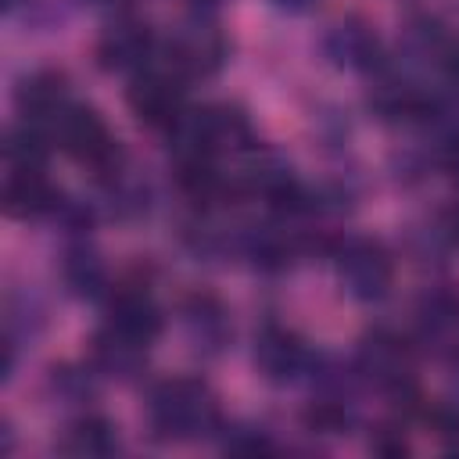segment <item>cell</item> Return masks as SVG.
Listing matches in <instances>:
<instances>
[{
	"label": "cell",
	"mask_w": 459,
	"mask_h": 459,
	"mask_svg": "<svg viewBox=\"0 0 459 459\" xmlns=\"http://www.w3.org/2000/svg\"><path fill=\"white\" fill-rule=\"evenodd\" d=\"M65 208L61 190L43 176V169H11L4 183V212L11 219H43Z\"/></svg>",
	"instance_id": "9"
},
{
	"label": "cell",
	"mask_w": 459,
	"mask_h": 459,
	"mask_svg": "<svg viewBox=\"0 0 459 459\" xmlns=\"http://www.w3.org/2000/svg\"><path fill=\"white\" fill-rule=\"evenodd\" d=\"M441 233H445L452 244H459V208L445 212V219H441Z\"/></svg>",
	"instance_id": "21"
},
{
	"label": "cell",
	"mask_w": 459,
	"mask_h": 459,
	"mask_svg": "<svg viewBox=\"0 0 459 459\" xmlns=\"http://www.w3.org/2000/svg\"><path fill=\"white\" fill-rule=\"evenodd\" d=\"M4 154H7L11 169H43V165H47V154H50V140H47V133H43L39 122L22 118V122L7 133Z\"/></svg>",
	"instance_id": "18"
},
{
	"label": "cell",
	"mask_w": 459,
	"mask_h": 459,
	"mask_svg": "<svg viewBox=\"0 0 459 459\" xmlns=\"http://www.w3.org/2000/svg\"><path fill=\"white\" fill-rule=\"evenodd\" d=\"M154 54V32L147 22L122 18L111 29H104L97 43V65L104 72H140Z\"/></svg>",
	"instance_id": "7"
},
{
	"label": "cell",
	"mask_w": 459,
	"mask_h": 459,
	"mask_svg": "<svg viewBox=\"0 0 459 459\" xmlns=\"http://www.w3.org/2000/svg\"><path fill=\"white\" fill-rule=\"evenodd\" d=\"M14 104H18L22 118H29V122H39V126L43 122H57L65 115V108L72 104L68 100V82H65L61 72L39 68V72H32V75H25L18 82Z\"/></svg>",
	"instance_id": "11"
},
{
	"label": "cell",
	"mask_w": 459,
	"mask_h": 459,
	"mask_svg": "<svg viewBox=\"0 0 459 459\" xmlns=\"http://www.w3.org/2000/svg\"><path fill=\"white\" fill-rule=\"evenodd\" d=\"M255 366L265 380L290 384L312 366V355L298 333H290L283 326H262L255 337Z\"/></svg>",
	"instance_id": "6"
},
{
	"label": "cell",
	"mask_w": 459,
	"mask_h": 459,
	"mask_svg": "<svg viewBox=\"0 0 459 459\" xmlns=\"http://www.w3.org/2000/svg\"><path fill=\"white\" fill-rule=\"evenodd\" d=\"M115 448H118V434L104 416H86L72 423L61 437V452L75 459H100V455H111Z\"/></svg>",
	"instance_id": "16"
},
{
	"label": "cell",
	"mask_w": 459,
	"mask_h": 459,
	"mask_svg": "<svg viewBox=\"0 0 459 459\" xmlns=\"http://www.w3.org/2000/svg\"><path fill=\"white\" fill-rule=\"evenodd\" d=\"M305 427L319 434H344L351 427V412L341 405V398H319L305 412Z\"/></svg>",
	"instance_id": "19"
},
{
	"label": "cell",
	"mask_w": 459,
	"mask_h": 459,
	"mask_svg": "<svg viewBox=\"0 0 459 459\" xmlns=\"http://www.w3.org/2000/svg\"><path fill=\"white\" fill-rule=\"evenodd\" d=\"M54 133L61 151L72 154L79 165L93 169L100 179H111L115 172H122V147L93 108L68 104L65 115L54 122Z\"/></svg>",
	"instance_id": "2"
},
{
	"label": "cell",
	"mask_w": 459,
	"mask_h": 459,
	"mask_svg": "<svg viewBox=\"0 0 459 459\" xmlns=\"http://www.w3.org/2000/svg\"><path fill=\"white\" fill-rule=\"evenodd\" d=\"M312 4H319V0H276V7H283V11H308Z\"/></svg>",
	"instance_id": "23"
},
{
	"label": "cell",
	"mask_w": 459,
	"mask_h": 459,
	"mask_svg": "<svg viewBox=\"0 0 459 459\" xmlns=\"http://www.w3.org/2000/svg\"><path fill=\"white\" fill-rule=\"evenodd\" d=\"M337 273H341L344 290L359 301H380L394 280L391 255L377 240H366V237H351L337 247Z\"/></svg>",
	"instance_id": "4"
},
{
	"label": "cell",
	"mask_w": 459,
	"mask_h": 459,
	"mask_svg": "<svg viewBox=\"0 0 459 459\" xmlns=\"http://www.w3.org/2000/svg\"><path fill=\"white\" fill-rule=\"evenodd\" d=\"M441 61H445V72L459 82V43H452V47H445V54H441Z\"/></svg>",
	"instance_id": "22"
},
{
	"label": "cell",
	"mask_w": 459,
	"mask_h": 459,
	"mask_svg": "<svg viewBox=\"0 0 459 459\" xmlns=\"http://www.w3.org/2000/svg\"><path fill=\"white\" fill-rule=\"evenodd\" d=\"M326 57L337 68H355V72H373L380 68V39L377 32L359 22V18H341L330 25L326 39H323Z\"/></svg>",
	"instance_id": "10"
},
{
	"label": "cell",
	"mask_w": 459,
	"mask_h": 459,
	"mask_svg": "<svg viewBox=\"0 0 459 459\" xmlns=\"http://www.w3.org/2000/svg\"><path fill=\"white\" fill-rule=\"evenodd\" d=\"M416 326L423 341H434V344L452 341L459 333V294L445 287L427 290L416 305Z\"/></svg>",
	"instance_id": "15"
},
{
	"label": "cell",
	"mask_w": 459,
	"mask_h": 459,
	"mask_svg": "<svg viewBox=\"0 0 459 459\" xmlns=\"http://www.w3.org/2000/svg\"><path fill=\"white\" fill-rule=\"evenodd\" d=\"M455 384H459V366H455Z\"/></svg>",
	"instance_id": "25"
},
{
	"label": "cell",
	"mask_w": 459,
	"mask_h": 459,
	"mask_svg": "<svg viewBox=\"0 0 459 459\" xmlns=\"http://www.w3.org/2000/svg\"><path fill=\"white\" fill-rule=\"evenodd\" d=\"M108 326L151 344L161 333V312L147 290H118L108 305Z\"/></svg>",
	"instance_id": "12"
},
{
	"label": "cell",
	"mask_w": 459,
	"mask_h": 459,
	"mask_svg": "<svg viewBox=\"0 0 459 459\" xmlns=\"http://www.w3.org/2000/svg\"><path fill=\"white\" fill-rule=\"evenodd\" d=\"M61 276H65V287H68L75 298H100V294H104V283H108L104 262H100L97 251L86 247V244H75V247L65 251V258H61Z\"/></svg>",
	"instance_id": "17"
},
{
	"label": "cell",
	"mask_w": 459,
	"mask_h": 459,
	"mask_svg": "<svg viewBox=\"0 0 459 459\" xmlns=\"http://www.w3.org/2000/svg\"><path fill=\"white\" fill-rule=\"evenodd\" d=\"M4 4H7V7H14V4H18V0H4Z\"/></svg>",
	"instance_id": "24"
},
{
	"label": "cell",
	"mask_w": 459,
	"mask_h": 459,
	"mask_svg": "<svg viewBox=\"0 0 459 459\" xmlns=\"http://www.w3.org/2000/svg\"><path fill=\"white\" fill-rule=\"evenodd\" d=\"M355 366L366 380H373L387 394H394V398L412 394V362H409V348L398 333H391V330L366 333L359 344Z\"/></svg>",
	"instance_id": "5"
},
{
	"label": "cell",
	"mask_w": 459,
	"mask_h": 459,
	"mask_svg": "<svg viewBox=\"0 0 459 459\" xmlns=\"http://www.w3.org/2000/svg\"><path fill=\"white\" fill-rule=\"evenodd\" d=\"M90 359H93V369L97 373H108V377H133L143 359H147V344L115 330V326H104L97 337H93V348H90Z\"/></svg>",
	"instance_id": "13"
},
{
	"label": "cell",
	"mask_w": 459,
	"mask_h": 459,
	"mask_svg": "<svg viewBox=\"0 0 459 459\" xmlns=\"http://www.w3.org/2000/svg\"><path fill=\"white\" fill-rule=\"evenodd\" d=\"M258 448H269V441H265L258 430L233 427V434L226 437V452H258Z\"/></svg>",
	"instance_id": "20"
},
{
	"label": "cell",
	"mask_w": 459,
	"mask_h": 459,
	"mask_svg": "<svg viewBox=\"0 0 459 459\" xmlns=\"http://www.w3.org/2000/svg\"><path fill=\"white\" fill-rule=\"evenodd\" d=\"M93 4H108V0H93Z\"/></svg>",
	"instance_id": "26"
},
{
	"label": "cell",
	"mask_w": 459,
	"mask_h": 459,
	"mask_svg": "<svg viewBox=\"0 0 459 459\" xmlns=\"http://www.w3.org/2000/svg\"><path fill=\"white\" fill-rule=\"evenodd\" d=\"M151 427L161 441H194L219 430V405L201 380L176 377L151 391Z\"/></svg>",
	"instance_id": "1"
},
{
	"label": "cell",
	"mask_w": 459,
	"mask_h": 459,
	"mask_svg": "<svg viewBox=\"0 0 459 459\" xmlns=\"http://www.w3.org/2000/svg\"><path fill=\"white\" fill-rule=\"evenodd\" d=\"M183 326H186L190 344L204 355L222 351V344L230 341V323L215 298H190L183 308Z\"/></svg>",
	"instance_id": "14"
},
{
	"label": "cell",
	"mask_w": 459,
	"mask_h": 459,
	"mask_svg": "<svg viewBox=\"0 0 459 459\" xmlns=\"http://www.w3.org/2000/svg\"><path fill=\"white\" fill-rule=\"evenodd\" d=\"M226 36L212 25V22H194L186 25L172 47H169V65L179 72V75H212L222 68L226 61Z\"/></svg>",
	"instance_id": "8"
},
{
	"label": "cell",
	"mask_w": 459,
	"mask_h": 459,
	"mask_svg": "<svg viewBox=\"0 0 459 459\" xmlns=\"http://www.w3.org/2000/svg\"><path fill=\"white\" fill-rule=\"evenodd\" d=\"M129 111L151 126V129H172L176 118L186 111V97H183V75L169 65V68H143L129 93Z\"/></svg>",
	"instance_id": "3"
}]
</instances>
